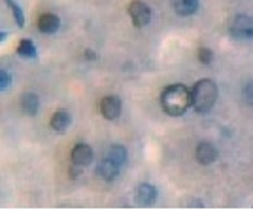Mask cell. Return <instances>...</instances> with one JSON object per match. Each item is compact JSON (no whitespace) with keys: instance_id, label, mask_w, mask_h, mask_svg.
<instances>
[{"instance_id":"cell-1","label":"cell","mask_w":253,"mask_h":216,"mask_svg":"<svg viewBox=\"0 0 253 216\" xmlns=\"http://www.w3.org/2000/svg\"><path fill=\"white\" fill-rule=\"evenodd\" d=\"M161 107L169 116H181L191 107V89L183 84H172L165 87L161 95Z\"/></svg>"},{"instance_id":"cell-2","label":"cell","mask_w":253,"mask_h":216,"mask_svg":"<svg viewBox=\"0 0 253 216\" xmlns=\"http://www.w3.org/2000/svg\"><path fill=\"white\" fill-rule=\"evenodd\" d=\"M217 99V86L211 80H199L191 89V107L199 114L211 110Z\"/></svg>"},{"instance_id":"cell-3","label":"cell","mask_w":253,"mask_h":216,"mask_svg":"<svg viewBox=\"0 0 253 216\" xmlns=\"http://www.w3.org/2000/svg\"><path fill=\"white\" fill-rule=\"evenodd\" d=\"M128 15H130V19H132V23L136 27H146L151 21V10H149V6L144 4V2H138V0L128 4Z\"/></svg>"},{"instance_id":"cell-4","label":"cell","mask_w":253,"mask_h":216,"mask_svg":"<svg viewBox=\"0 0 253 216\" xmlns=\"http://www.w3.org/2000/svg\"><path fill=\"white\" fill-rule=\"evenodd\" d=\"M231 31L238 38H252L253 36V21L248 15H236L231 25Z\"/></svg>"},{"instance_id":"cell-5","label":"cell","mask_w":253,"mask_h":216,"mask_svg":"<svg viewBox=\"0 0 253 216\" xmlns=\"http://www.w3.org/2000/svg\"><path fill=\"white\" fill-rule=\"evenodd\" d=\"M100 112L106 119H117L121 114V101L117 97H106L100 103Z\"/></svg>"},{"instance_id":"cell-6","label":"cell","mask_w":253,"mask_h":216,"mask_svg":"<svg viewBox=\"0 0 253 216\" xmlns=\"http://www.w3.org/2000/svg\"><path fill=\"white\" fill-rule=\"evenodd\" d=\"M136 197H138V203L144 207L153 205L155 199H157V188L153 184H140L136 190Z\"/></svg>"},{"instance_id":"cell-7","label":"cell","mask_w":253,"mask_h":216,"mask_svg":"<svg viewBox=\"0 0 253 216\" xmlns=\"http://www.w3.org/2000/svg\"><path fill=\"white\" fill-rule=\"evenodd\" d=\"M93 162V150L91 146L87 144H76L74 150H72V163L80 165V167H85Z\"/></svg>"},{"instance_id":"cell-8","label":"cell","mask_w":253,"mask_h":216,"mask_svg":"<svg viewBox=\"0 0 253 216\" xmlns=\"http://www.w3.org/2000/svg\"><path fill=\"white\" fill-rule=\"evenodd\" d=\"M59 27H61V21H59V17L55 13H42L38 17V29H40V33L53 34L59 31Z\"/></svg>"},{"instance_id":"cell-9","label":"cell","mask_w":253,"mask_h":216,"mask_svg":"<svg viewBox=\"0 0 253 216\" xmlns=\"http://www.w3.org/2000/svg\"><path fill=\"white\" fill-rule=\"evenodd\" d=\"M197 160L202 165H210V163H213L217 160V150L211 146L210 142H201L197 146Z\"/></svg>"},{"instance_id":"cell-10","label":"cell","mask_w":253,"mask_h":216,"mask_svg":"<svg viewBox=\"0 0 253 216\" xmlns=\"http://www.w3.org/2000/svg\"><path fill=\"white\" fill-rule=\"evenodd\" d=\"M96 174L100 178L108 180V182H112V180H116L117 174H119V165H116L112 160H104V162L96 167Z\"/></svg>"},{"instance_id":"cell-11","label":"cell","mask_w":253,"mask_h":216,"mask_svg":"<svg viewBox=\"0 0 253 216\" xmlns=\"http://www.w3.org/2000/svg\"><path fill=\"white\" fill-rule=\"evenodd\" d=\"M70 123H72V118L66 110H57L51 116V129L57 131V133H64Z\"/></svg>"},{"instance_id":"cell-12","label":"cell","mask_w":253,"mask_h":216,"mask_svg":"<svg viewBox=\"0 0 253 216\" xmlns=\"http://www.w3.org/2000/svg\"><path fill=\"white\" fill-rule=\"evenodd\" d=\"M172 4H174L176 13H178V15H183V17L193 15L195 11L199 10V0H174Z\"/></svg>"},{"instance_id":"cell-13","label":"cell","mask_w":253,"mask_h":216,"mask_svg":"<svg viewBox=\"0 0 253 216\" xmlns=\"http://www.w3.org/2000/svg\"><path fill=\"white\" fill-rule=\"evenodd\" d=\"M17 55H21L25 59H36L38 57L36 46H34V42H32L31 38H25V40L19 42V46H17Z\"/></svg>"},{"instance_id":"cell-14","label":"cell","mask_w":253,"mask_h":216,"mask_svg":"<svg viewBox=\"0 0 253 216\" xmlns=\"http://www.w3.org/2000/svg\"><path fill=\"white\" fill-rule=\"evenodd\" d=\"M21 105H23V110H25L27 114L34 116V114L38 112V107H40V99L36 97L34 93H25L21 99Z\"/></svg>"},{"instance_id":"cell-15","label":"cell","mask_w":253,"mask_h":216,"mask_svg":"<svg viewBox=\"0 0 253 216\" xmlns=\"http://www.w3.org/2000/svg\"><path fill=\"white\" fill-rule=\"evenodd\" d=\"M108 160H112V162L116 163V165H123L126 162V150L125 146H119V144H114L112 148H110V154H108Z\"/></svg>"},{"instance_id":"cell-16","label":"cell","mask_w":253,"mask_h":216,"mask_svg":"<svg viewBox=\"0 0 253 216\" xmlns=\"http://www.w3.org/2000/svg\"><path fill=\"white\" fill-rule=\"evenodd\" d=\"M8 2V6L11 8V11H13V17H15V21H17V25L19 27H25V15H23V10L13 2V0H6Z\"/></svg>"},{"instance_id":"cell-17","label":"cell","mask_w":253,"mask_h":216,"mask_svg":"<svg viewBox=\"0 0 253 216\" xmlns=\"http://www.w3.org/2000/svg\"><path fill=\"white\" fill-rule=\"evenodd\" d=\"M211 59H213V54H211L208 48H201V50H199V61H201L202 65L211 63Z\"/></svg>"},{"instance_id":"cell-18","label":"cell","mask_w":253,"mask_h":216,"mask_svg":"<svg viewBox=\"0 0 253 216\" xmlns=\"http://www.w3.org/2000/svg\"><path fill=\"white\" fill-rule=\"evenodd\" d=\"M10 86V74L6 70H0V89H6Z\"/></svg>"},{"instance_id":"cell-19","label":"cell","mask_w":253,"mask_h":216,"mask_svg":"<svg viewBox=\"0 0 253 216\" xmlns=\"http://www.w3.org/2000/svg\"><path fill=\"white\" fill-rule=\"evenodd\" d=\"M244 95H246V101H248L250 105H253V82H250V84L246 86V89H244Z\"/></svg>"},{"instance_id":"cell-20","label":"cell","mask_w":253,"mask_h":216,"mask_svg":"<svg viewBox=\"0 0 253 216\" xmlns=\"http://www.w3.org/2000/svg\"><path fill=\"white\" fill-rule=\"evenodd\" d=\"M85 59H89V61H95V59H96L95 52H93V50H87V52H85Z\"/></svg>"},{"instance_id":"cell-21","label":"cell","mask_w":253,"mask_h":216,"mask_svg":"<svg viewBox=\"0 0 253 216\" xmlns=\"http://www.w3.org/2000/svg\"><path fill=\"white\" fill-rule=\"evenodd\" d=\"M78 174H80V165H76V163H74V167L70 169V176H72V178H76Z\"/></svg>"},{"instance_id":"cell-22","label":"cell","mask_w":253,"mask_h":216,"mask_svg":"<svg viewBox=\"0 0 253 216\" xmlns=\"http://www.w3.org/2000/svg\"><path fill=\"white\" fill-rule=\"evenodd\" d=\"M189 207H202V203H201V201H191Z\"/></svg>"}]
</instances>
